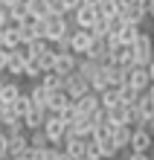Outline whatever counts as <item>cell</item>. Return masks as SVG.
<instances>
[{
  "label": "cell",
  "instance_id": "cell-1",
  "mask_svg": "<svg viewBox=\"0 0 154 160\" xmlns=\"http://www.w3.org/2000/svg\"><path fill=\"white\" fill-rule=\"evenodd\" d=\"M131 47H134V64H137V67H148V61L154 58V41H151V35L140 29V35L134 38Z\"/></svg>",
  "mask_w": 154,
  "mask_h": 160
},
{
  "label": "cell",
  "instance_id": "cell-2",
  "mask_svg": "<svg viewBox=\"0 0 154 160\" xmlns=\"http://www.w3.org/2000/svg\"><path fill=\"white\" fill-rule=\"evenodd\" d=\"M44 29H47V41H50V44L61 41V38H67V35L73 32L67 15H50V18H44Z\"/></svg>",
  "mask_w": 154,
  "mask_h": 160
},
{
  "label": "cell",
  "instance_id": "cell-3",
  "mask_svg": "<svg viewBox=\"0 0 154 160\" xmlns=\"http://www.w3.org/2000/svg\"><path fill=\"white\" fill-rule=\"evenodd\" d=\"M93 44H96V38L90 35V29H73L70 32V52L73 55H87Z\"/></svg>",
  "mask_w": 154,
  "mask_h": 160
},
{
  "label": "cell",
  "instance_id": "cell-4",
  "mask_svg": "<svg viewBox=\"0 0 154 160\" xmlns=\"http://www.w3.org/2000/svg\"><path fill=\"white\" fill-rule=\"evenodd\" d=\"M113 67H119V70H128L134 67V47L128 44H111V61Z\"/></svg>",
  "mask_w": 154,
  "mask_h": 160
},
{
  "label": "cell",
  "instance_id": "cell-5",
  "mask_svg": "<svg viewBox=\"0 0 154 160\" xmlns=\"http://www.w3.org/2000/svg\"><path fill=\"white\" fill-rule=\"evenodd\" d=\"M61 90L76 102V99H82L84 93H90V84L84 82L79 73H70V76H64V82H61Z\"/></svg>",
  "mask_w": 154,
  "mask_h": 160
},
{
  "label": "cell",
  "instance_id": "cell-6",
  "mask_svg": "<svg viewBox=\"0 0 154 160\" xmlns=\"http://www.w3.org/2000/svg\"><path fill=\"white\" fill-rule=\"evenodd\" d=\"M64 152L70 160H87L90 157V140H82V137H67L64 140Z\"/></svg>",
  "mask_w": 154,
  "mask_h": 160
},
{
  "label": "cell",
  "instance_id": "cell-7",
  "mask_svg": "<svg viewBox=\"0 0 154 160\" xmlns=\"http://www.w3.org/2000/svg\"><path fill=\"white\" fill-rule=\"evenodd\" d=\"M125 84L128 88H134V90H140V93H146L148 90V84H151V79H148V70L146 67H128L125 70Z\"/></svg>",
  "mask_w": 154,
  "mask_h": 160
},
{
  "label": "cell",
  "instance_id": "cell-8",
  "mask_svg": "<svg viewBox=\"0 0 154 160\" xmlns=\"http://www.w3.org/2000/svg\"><path fill=\"white\" fill-rule=\"evenodd\" d=\"M90 134H93V119H90V117H79V114H76V119L67 125V137L90 140ZM67 137H64V140H67Z\"/></svg>",
  "mask_w": 154,
  "mask_h": 160
},
{
  "label": "cell",
  "instance_id": "cell-9",
  "mask_svg": "<svg viewBox=\"0 0 154 160\" xmlns=\"http://www.w3.org/2000/svg\"><path fill=\"white\" fill-rule=\"evenodd\" d=\"M96 111H102V102H99V93H84L82 99H76V114L79 117H93Z\"/></svg>",
  "mask_w": 154,
  "mask_h": 160
},
{
  "label": "cell",
  "instance_id": "cell-10",
  "mask_svg": "<svg viewBox=\"0 0 154 160\" xmlns=\"http://www.w3.org/2000/svg\"><path fill=\"white\" fill-rule=\"evenodd\" d=\"M76 64H79V58H76L73 52H55L52 73H58V76H70V73H76Z\"/></svg>",
  "mask_w": 154,
  "mask_h": 160
},
{
  "label": "cell",
  "instance_id": "cell-11",
  "mask_svg": "<svg viewBox=\"0 0 154 160\" xmlns=\"http://www.w3.org/2000/svg\"><path fill=\"white\" fill-rule=\"evenodd\" d=\"M73 21H76V29H90V26L99 21V12L93 6H79L73 12Z\"/></svg>",
  "mask_w": 154,
  "mask_h": 160
},
{
  "label": "cell",
  "instance_id": "cell-12",
  "mask_svg": "<svg viewBox=\"0 0 154 160\" xmlns=\"http://www.w3.org/2000/svg\"><path fill=\"white\" fill-rule=\"evenodd\" d=\"M44 134H47V140H50V146H58L67 137V125L61 119H47L44 122Z\"/></svg>",
  "mask_w": 154,
  "mask_h": 160
},
{
  "label": "cell",
  "instance_id": "cell-13",
  "mask_svg": "<svg viewBox=\"0 0 154 160\" xmlns=\"http://www.w3.org/2000/svg\"><path fill=\"white\" fill-rule=\"evenodd\" d=\"M113 154H119V148L113 146L111 137H105V140H90V157L108 160V157H113Z\"/></svg>",
  "mask_w": 154,
  "mask_h": 160
},
{
  "label": "cell",
  "instance_id": "cell-14",
  "mask_svg": "<svg viewBox=\"0 0 154 160\" xmlns=\"http://www.w3.org/2000/svg\"><path fill=\"white\" fill-rule=\"evenodd\" d=\"M151 146H154V137H151L142 125H137V128H134V134H131V148H134V152H142V154H146Z\"/></svg>",
  "mask_w": 154,
  "mask_h": 160
},
{
  "label": "cell",
  "instance_id": "cell-15",
  "mask_svg": "<svg viewBox=\"0 0 154 160\" xmlns=\"http://www.w3.org/2000/svg\"><path fill=\"white\" fill-rule=\"evenodd\" d=\"M84 58H90L96 64H108L111 61V44H108V38H99V41L90 47V52L84 55Z\"/></svg>",
  "mask_w": 154,
  "mask_h": 160
},
{
  "label": "cell",
  "instance_id": "cell-16",
  "mask_svg": "<svg viewBox=\"0 0 154 160\" xmlns=\"http://www.w3.org/2000/svg\"><path fill=\"white\" fill-rule=\"evenodd\" d=\"M23 67H26V55H23V47L9 52V61H6V73L9 76H23Z\"/></svg>",
  "mask_w": 154,
  "mask_h": 160
},
{
  "label": "cell",
  "instance_id": "cell-17",
  "mask_svg": "<svg viewBox=\"0 0 154 160\" xmlns=\"http://www.w3.org/2000/svg\"><path fill=\"white\" fill-rule=\"evenodd\" d=\"M26 152H29V137H26V134L9 137V152H6V157H15V160H21Z\"/></svg>",
  "mask_w": 154,
  "mask_h": 160
},
{
  "label": "cell",
  "instance_id": "cell-18",
  "mask_svg": "<svg viewBox=\"0 0 154 160\" xmlns=\"http://www.w3.org/2000/svg\"><path fill=\"white\" fill-rule=\"evenodd\" d=\"M108 119H111V125H131L134 122V111L128 105H117V108L108 111Z\"/></svg>",
  "mask_w": 154,
  "mask_h": 160
},
{
  "label": "cell",
  "instance_id": "cell-19",
  "mask_svg": "<svg viewBox=\"0 0 154 160\" xmlns=\"http://www.w3.org/2000/svg\"><path fill=\"white\" fill-rule=\"evenodd\" d=\"M21 122H23V128L38 131V128H44V122H47V111H44V108H32L29 114L21 117Z\"/></svg>",
  "mask_w": 154,
  "mask_h": 160
},
{
  "label": "cell",
  "instance_id": "cell-20",
  "mask_svg": "<svg viewBox=\"0 0 154 160\" xmlns=\"http://www.w3.org/2000/svg\"><path fill=\"white\" fill-rule=\"evenodd\" d=\"M131 134H134L131 125H111V140H113V146H117V148L131 146Z\"/></svg>",
  "mask_w": 154,
  "mask_h": 160
},
{
  "label": "cell",
  "instance_id": "cell-21",
  "mask_svg": "<svg viewBox=\"0 0 154 160\" xmlns=\"http://www.w3.org/2000/svg\"><path fill=\"white\" fill-rule=\"evenodd\" d=\"M99 102H102V108L105 111H111V108H117L122 105V96H119V88H105L99 93Z\"/></svg>",
  "mask_w": 154,
  "mask_h": 160
},
{
  "label": "cell",
  "instance_id": "cell-22",
  "mask_svg": "<svg viewBox=\"0 0 154 160\" xmlns=\"http://www.w3.org/2000/svg\"><path fill=\"white\" fill-rule=\"evenodd\" d=\"M29 18H32V15H29V9H26V0L9 9V23H12V26H21V23L29 21Z\"/></svg>",
  "mask_w": 154,
  "mask_h": 160
},
{
  "label": "cell",
  "instance_id": "cell-23",
  "mask_svg": "<svg viewBox=\"0 0 154 160\" xmlns=\"http://www.w3.org/2000/svg\"><path fill=\"white\" fill-rule=\"evenodd\" d=\"M119 15H122V21H125V23H134V26H140L142 21H146V12H142L140 6H128V9H119Z\"/></svg>",
  "mask_w": 154,
  "mask_h": 160
},
{
  "label": "cell",
  "instance_id": "cell-24",
  "mask_svg": "<svg viewBox=\"0 0 154 160\" xmlns=\"http://www.w3.org/2000/svg\"><path fill=\"white\" fill-rule=\"evenodd\" d=\"M26 9H29V15L38 18V21L50 18V3H47V0H26Z\"/></svg>",
  "mask_w": 154,
  "mask_h": 160
},
{
  "label": "cell",
  "instance_id": "cell-25",
  "mask_svg": "<svg viewBox=\"0 0 154 160\" xmlns=\"http://www.w3.org/2000/svg\"><path fill=\"white\" fill-rule=\"evenodd\" d=\"M29 99H32V105H35V108H44V111H47V102H50V90H47L44 84H35V88L29 90Z\"/></svg>",
  "mask_w": 154,
  "mask_h": 160
},
{
  "label": "cell",
  "instance_id": "cell-26",
  "mask_svg": "<svg viewBox=\"0 0 154 160\" xmlns=\"http://www.w3.org/2000/svg\"><path fill=\"white\" fill-rule=\"evenodd\" d=\"M17 96H21V88H17L15 82H3V88H0V102H3V105H12Z\"/></svg>",
  "mask_w": 154,
  "mask_h": 160
},
{
  "label": "cell",
  "instance_id": "cell-27",
  "mask_svg": "<svg viewBox=\"0 0 154 160\" xmlns=\"http://www.w3.org/2000/svg\"><path fill=\"white\" fill-rule=\"evenodd\" d=\"M47 50H50V41H32V44L23 47V55L26 58H41Z\"/></svg>",
  "mask_w": 154,
  "mask_h": 160
},
{
  "label": "cell",
  "instance_id": "cell-28",
  "mask_svg": "<svg viewBox=\"0 0 154 160\" xmlns=\"http://www.w3.org/2000/svg\"><path fill=\"white\" fill-rule=\"evenodd\" d=\"M67 102H73V99L67 96L64 90H52V93H50V102H47V111H61Z\"/></svg>",
  "mask_w": 154,
  "mask_h": 160
},
{
  "label": "cell",
  "instance_id": "cell-29",
  "mask_svg": "<svg viewBox=\"0 0 154 160\" xmlns=\"http://www.w3.org/2000/svg\"><path fill=\"white\" fill-rule=\"evenodd\" d=\"M52 154H55V148H50V146L47 148H32L29 146V152H26L21 160H52Z\"/></svg>",
  "mask_w": 154,
  "mask_h": 160
},
{
  "label": "cell",
  "instance_id": "cell-30",
  "mask_svg": "<svg viewBox=\"0 0 154 160\" xmlns=\"http://www.w3.org/2000/svg\"><path fill=\"white\" fill-rule=\"evenodd\" d=\"M12 108H15V114H17V117H23V114H29V111H32L35 105H32L29 93H21V96H17V99L12 102Z\"/></svg>",
  "mask_w": 154,
  "mask_h": 160
},
{
  "label": "cell",
  "instance_id": "cell-31",
  "mask_svg": "<svg viewBox=\"0 0 154 160\" xmlns=\"http://www.w3.org/2000/svg\"><path fill=\"white\" fill-rule=\"evenodd\" d=\"M61 82H64V76H58V73H52V70L41 76V84H44L50 93H52V90H61Z\"/></svg>",
  "mask_w": 154,
  "mask_h": 160
},
{
  "label": "cell",
  "instance_id": "cell-32",
  "mask_svg": "<svg viewBox=\"0 0 154 160\" xmlns=\"http://www.w3.org/2000/svg\"><path fill=\"white\" fill-rule=\"evenodd\" d=\"M119 96H122V105L134 108V105H137V99L142 96V93H140V90H134V88H128V84H122V88H119Z\"/></svg>",
  "mask_w": 154,
  "mask_h": 160
},
{
  "label": "cell",
  "instance_id": "cell-33",
  "mask_svg": "<svg viewBox=\"0 0 154 160\" xmlns=\"http://www.w3.org/2000/svg\"><path fill=\"white\" fill-rule=\"evenodd\" d=\"M23 76H26V79H41V76H44V67H41V61H38V58H26Z\"/></svg>",
  "mask_w": 154,
  "mask_h": 160
},
{
  "label": "cell",
  "instance_id": "cell-34",
  "mask_svg": "<svg viewBox=\"0 0 154 160\" xmlns=\"http://www.w3.org/2000/svg\"><path fill=\"white\" fill-rule=\"evenodd\" d=\"M3 35H6V50H9V52L21 47V35H17V26H6Z\"/></svg>",
  "mask_w": 154,
  "mask_h": 160
},
{
  "label": "cell",
  "instance_id": "cell-35",
  "mask_svg": "<svg viewBox=\"0 0 154 160\" xmlns=\"http://www.w3.org/2000/svg\"><path fill=\"white\" fill-rule=\"evenodd\" d=\"M29 146H32V148H47V146H50V140H47V134H44V128H38V131H32V137H29Z\"/></svg>",
  "mask_w": 154,
  "mask_h": 160
},
{
  "label": "cell",
  "instance_id": "cell-36",
  "mask_svg": "<svg viewBox=\"0 0 154 160\" xmlns=\"http://www.w3.org/2000/svg\"><path fill=\"white\" fill-rule=\"evenodd\" d=\"M90 35H93L96 41H99V38H108V21H102V18H99V21L90 26Z\"/></svg>",
  "mask_w": 154,
  "mask_h": 160
},
{
  "label": "cell",
  "instance_id": "cell-37",
  "mask_svg": "<svg viewBox=\"0 0 154 160\" xmlns=\"http://www.w3.org/2000/svg\"><path fill=\"white\" fill-rule=\"evenodd\" d=\"M38 61H41L44 73H50V70H52V61H55V50L50 47V50H47V52H44V55H41V58H38Z\"/></svg>",
  "mask_w": 154,
  "mask_h": 160
},
{
  "label": "cell",
  "instance_id": "cell-38",
  "mask_svg": "<svg viewBox=\"0 0 154 160\" xmlns=\"http://www.w3.org/2000/svg\"><path fill=\"white\" fill-rule=\"evenodd\" d=\"M6 152H9V137L3 134V131H0V160L6 157Z\"/></svg>",
  "mask_w": 154,
  "mask_h": 160
},
{
  "label": "cell",
  "instance_id": "cell-39",
  "mask_svg": "<svg viewBox=\"0 0 154 160\" xmlns=\"http://www.w3.org/2000/svg\"><path fill=\"white\" fill-rule=\"evenodd\" d=\"M6 26H12V23H9V9L0 6V29H6Z\"/></svg>",
  "mask_w": 154,
  "mask_h": 160
},
{
  "label": "cell",
  "instance_id": "cell-40",
  "mask_svg": "<svg viewBox=\"0 0 154 160\" xmlns=\"http://www.w3.org/2000/svg\"><path fill=\"white\" fill-rule=\"evenodd\" d=\"M64 3V9H67V15H73L76 9H79V0H61Z\"/></svg>",
  "mask_w": 154,
  "mask_h": 160
},
{
  "label": "cell",
  "instance_id": "cell-41",
  "mask_svg": "<svg viewBox=\"0 0 154 160\" xmlns=\"http://www.w3.org/2000/svg\"><path fill=\"white\" fill-rule=\"evenodd\" d=\"M125 160H151V157H148V152H146V154H142V152H131Z\"/></svg>",
  "mask_w": 154,
  "mask_h": 160
},
{
  "label": "cell",
  "instance_id": "cell-42",
  "mask_svg": "<svg viewBox=\"0 0 154 160\" xmlns=\"http://www.w3.org/2000/svg\"><path fill=\"white\" fill-rule=\"evenodd\" d=\"M137 6H140L146 15H148V12H151V6H154V0H137Z\"/></svg>",
  "mask_w": 154,
  "mask_h": 160
},
{
  "label": "cell",
  "instance_id": "cell-43",
  "mask_svg": "<svg viewBox=\"0 0 154 160\" xmlns=\"http://www.w3.org/2000/svg\"><path fill=\"white\" fill-rule=\"evenodd\" d=\"M6 61H9V52H0V73H6Z\"/></svg>",
  "mask_w": 154,
  "mask_h": 160
},
{
  "label": "cell",
  "instance_id": "cell-44",
  "mask_svg": "<svg viewBox=\"0 0 154 160\" xmlns=\"http://www.w3.org/2000/svg\"><path fill=\"white\" fill-rule=\"evenodd\" d=\"M99 3H102V0H79V6H93V9L99 6Z\"/></svg>",
  "mask_w": 154,
  "mask_h": 160
},
{
  "label": "cell",
  "instance_id": "cell-45",
  "mask_svg": "<svg viewBox=\"0 0 154 160\" xmlns=\"http://www.w3.org/2000/svg\"><path fill=\"white\" fill-rule=\"evenodd\" d=\"M119 9H128V6H137V0H117Z\"/></svg>",
  "mask_w": 154,
  "mask_h": 160
},
{
  "label": "cell",
  "instance_id": "cell-46",
  "mask_svg": "<svg viewBox=\"0 0 154 160\" xmlns=\"http://www.w3.org/2000/svg\"><path fill=\"white\" fill-rule=\"evenodd\" d=\"M0 52H9L6 50V35H3V29H0Z\"/></svg>",
  "mask_w": 154,
  "mask_h": 160
},
{
  "label": "cell",
  "instance_id": "cell-47",
  "mask_svg": "<svg viewBox=\"0 0 154 160\" xmlns=\"http://www.w3.org/2000/svg\"><path fill=\"white\" fill-rule=\"evenodd\" d=\"M146 70H148V79H151V82H154V58H151V61H148V67H146Z\"/></svg>",
  "mask_w": 154,
  "mask_h": 160
},
{
  "label": "cell",
  "instance_id": "cell-48",
  "mask_svg": "<svg viewBox=\"0 0 154 160\" xmlns=\"http://www.w3.org/2000/svg\"><path fill=\"white\" fill-rule=\"evenodd\" d=\"M52 160H70V157H67V152H55V154H52Z\"/></svg>",
  "mask_w": 154,
  "mask_h": 160
},
{
  "label": "cell",
  "instance_id": "cell-49",
  "mask_svg": "<svg viewBox=\"0 0 154 160\" xmlns=\"http://www.w3.org/2000/svg\"><path fill=\"white\" fill-rule=\"evenodd\" d=\"M17 3H23V0H3V6H6V9H12V6H17Z\"/></svg>",
  "mask_w": 154,
  "mask_h": 160
},
{
  "label": "cell",
  "instance_id": "cell-50",
  "mask_svg": "<svg viewBox=\"0 0 154 160\" xmlns=\"http://www.w3.org/2000/svg\"><path fill=\"white\" fill-rule=\"evenodd\" d=\"M146 96H148V99H154V82L148 84V90H146Z\"/></svg>",
  "mask_w": 154,
  "mask_h": 160
},
{
  "label": "cell",
  "instance_id": "cell-51",
  "mask_svg": "<svg viewBox=\"0 0 154 160\" xmlns=\"http://www.w3.org/2000/svg\"><path fill=\"white\" fill-rule=\"evenodd\" d=\"M148 18H154V6H151V12H148Z\"/></svg>",
  "mask_w": 154,
  "mask_h": 160
},
{
  "label": "cell",
  "instance_id": "cell-52",
  "mask_svg": "<svg viewBox=\"0 0 154 160\" xmlns=\"http://www.w3.org/2000/svg\"><path fill=\"white\" fill-rule=\"evenodd\" d=\"M87 160H102V157H87Z\"/></svg>",
  "mask_w": 154,
  "mask_h": 160
},
{
  "label": "cell",
  "instance_id": "cell-53",
  "mask_svg": "<svg viewBox=\"0 0 154 160\" xmlns=\"http://www.w3.org/2000/svg\"><path fill=\"white\" fill-rule=\"evenodd\" d=\"M3 160H15V157H3Z\"/></svg>",
  "mask_w": 154,
  "mask_h": 160
},
{
  "label": "cell",
  "instance_id": "cell-54",
  "mask_svg": "<svg viewBox=\"0 0 154 160\" xmlns=\"http://www.w3.org/2000/svg\"><path fill=\"white\" fill-rule=\"evenodd\" d=\"M0 6H3V0H0Z\"/></svg>",
  "mask_w": 154,
  "mask_h": 160
},
{
  "label": "cell",
  "instance_id": "cell-55",
  "mask_svg": "<svg viewBox=\"0 0 154 160\" xmlns=\"http://www.w3.org/2000/svg\"><path fill=\"white\" fill-rule=\"evenodd\" d=\"M0 76H3V73H0Z\"/></svg>",
  "mask_w": 154,
  "mask_h": 160
}]
</instances>
